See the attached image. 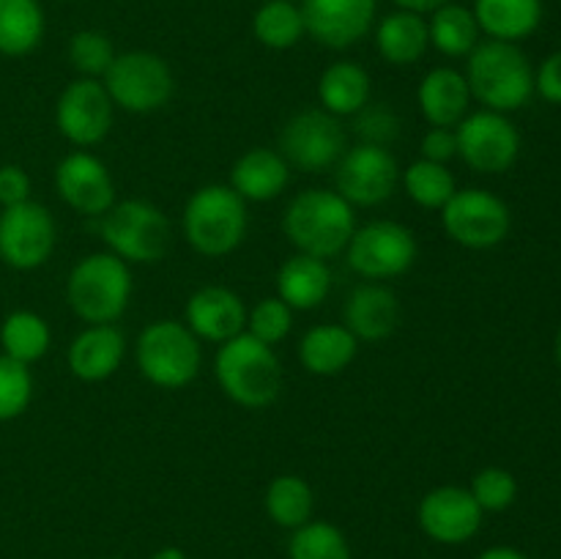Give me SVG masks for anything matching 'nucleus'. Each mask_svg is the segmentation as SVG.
Masks as SVG:
<instances>
[{
    "label": "nucleus",
    "mask_w": 561,
    "mask_h": 559,
    "mask_svg": "<svg viewBox=\"0 0 561 559\" xmlns=\"http://www.w3.org/2000/svg\"><path fill=\"white\" fill-rule=\"evenodd\" d=\"M427 36L431 47L444 58H469L471 49L480 44V25L469 5L444 3L433 14H427Z\"/></svg>",
    "instance_id": "c85d7f7f"
},
{
    "label": "nucleus",
    "mask_w": 561,
    "mask_h": 559,
    "mask_svg": "<svg viewBox=\"0 0 561 559\" xmlns=\"http://www.w3.org/2000/svg\"><path fill=\"white\" fill-rule=\"evenodd\" d=\"M44 38V11L38 0H0V55H31Z\"/></svg>",
    "instance_id": "c756f323"
},
{
    "label": "nucleus",
    "mask_w": 561,
    "mask_h": 559,
    "mask_svg": "<svg viewBox=\"0 0 561 559\" xmlns=\"http://www.w3.org/2000/svg\"><path fill=\"white\" fill-rule=\"evenodd\" d=\"M266 513L268 518L285 529H299L312 518L316 497H312L310 482L299 475H279L266 488Z\"/></svg>",
    "instance_id": "473e14b6"
},
{
    "label": "nucleus",
    "mask_w": 561,
    "mask_h": 559,
    "mask_svg": "<svg viewBox=\"0 0 561 559\" xmlns=\"http://www.w3.org/2000/svg\"><path fill=\"white\" fill-rule=\"evenodd\" d=\"M359 340L343 323H318L299 340V362L310 376H337L356 360Z\"/></svg>",
    "instance_id": "393cba45"
},
{
    "label": "nucleus",
    "mask_w": 561,
    "mask_h": 559,
    "mask_svg": "<svg viewBox=\"0 0 561 559\" xmlns=\"http://www.w3.org/2000/svg\"><path fill=\"white\" fill-rule=\"evenodd\" d=\"M416 104H420V113L427 126L455 129L466 118L471 104L466 75L453 66H436L422 77L420 88H416Z\"/></svg>",
    "instance_id": "5701e85b"
},
{
    "label": "nucleus",
    "mask_w": 561,
    "mask_h": 559,
    "mask_svg": "<svg viewBox=\"0 0 561 559\" xmlns=\"http://www.w3.org/2000/svg\"><path fill=\"white\" fill-rule=\"evenodd\" d=\"M400 184V168L392 151L373 142L345 148L334 164V192L354 208H373L387 203Z\"/></svg>",
    "instance_id": "f8f14e48"
},
{
    "label": "nucleus",
    "mask_w": 561,
    "mask_h": 559,
    "mask_svg": "<svg viewBox=\"0 0 561 559\" xmlns=\"http://www.w3.org/2000/svg\"><path fill=\"white\" fill-rule=\"evenodd\" d=\"M553 354H557V365L561 367V329L557 334V343H553Z\"/></svg>",
    "instance_id": "de8ad7c7"
},
{
    "label": "nucleus",
    "mask_w": 561,
    "mask_h": 559,
    "mask_svg": "<svg viewBox=\"0 0 561 559\" xmlns=\"http://www.w3.org/2000/svg\"><path fill=\"white\" fill-rule=\"evenodd\" d=\"M33 400L31 365L0 354V422L16 420L25 414Z\"/></svg>",
    "instance_id": "4c0bfd02"
},
{
    "label": "nucleus",
    "mask_w": 561,
    "mask_h": 559,
    "mask_svg": "<svg viewBox=\"0 0 561 559\" xmlns=\"http://www.w3.org/2000/svg\"><path fill=\"white\" fill-rule=\"evenodd\" d=\"M354 118L356 135L362 137V142H373V146L389 148V142H392L400 132L398 115H394L392 110L381 107V104H367V107H362Z\"/></svg>",
    "instance_id": "ea45409f"
},
{
    "label": "nucleus",
    "mask_w": 561,
    "mask_h": 559,
    "mask_svg": "<svg viewBox=\"0 0 561 559\" xmlns=\"http://www.w3.org/2000/svg\"><path fill=\"white\" fill-rule=\"evenodd\" d=\"M290 559H351L348 540L329 521H307L294 529L288 543Z\"/></svg>",
    "instance_id": "f704fd0d"
},
{
    "label": "nucleus",
    "mask_w": 561,
    "mask_h": 559,
    "mask_svg": "<svg viewBox=\"0 0 561 559\" xmlns=\"http://www.w3.org/2000/svg\"><path fill=\"white\" fill-rule=\"evenodd\" d=\"M463 75L471 99L485 110L507 115L535 96V69L518 44L485 38L469 53Z\"/></svg>",
    "instance_id": "f03ea898"
},
{
    "label": "nucleus",
    "mask_w": 561,
    "mask_h": 559,
    "mask_svg": "<svg viewBox=\"0 0 561 559\" xmlns=\"http://www.w3.org/2000/svg\"><path fill=\"white\" fill-rule=\"evenodd\" d=\"M135 362L140 376L153 387L184 389L203 367L201 340L184 321L157 318L137 334Z\"/></svg>",
    "instance_id": "423d86ee"
},
{
    "label": "nucleus",
    "mask_w": 561,
    "mask_h": 559,
    "mask_svg": "<svg viewBox=\"0 0 561 559\" xmlns=\"http://www.w3.org/2000/svg\"><path fill=\"white\" fill-rule=\"evenodd\" d=\"M277 296L290 307V310H316L332 290V269L321 258L294 252L285 258L283 266L277 269Z\"/></svg>",
    "instance_id": "b1692460"
},
{
    "label": "nucleus",
    "mask_w": 561,
    "mask_h": 559,
    "mask_svg": "<svg viewBox=\"0 0 561 559\" xmlns=\"http://www.w3.org/2000/svg\"><path fill=\"white\" fill-rule=\"evenodd\" d=\"M250 228L244 197L228 184H206L190 195L181 212L184 239L197 255L225 258L239 250Z\"/></svg>",
    "instance_id": "20e7f679"
},
{
    "label": "nucleus",
    "mask_w": 561,
    "mask_h": 559,
    "mask_svg": "<svg viewBox=\"0 0 561 559\" xmlns=\"http://www.w3.org/2000/svg\"><path fill=\"white\" fill-rule=\"evenodd\" d=\"M113 113L115 104L104 82L77 77L60 91L58 102H55V126L71 146L88 151L110 135Z\"/></svg>",
    "instance_id": "2eb2a0df"
},
{
    "label": "nucleus",
    "mask_w": 561,
    "mask_h": 559,
    "mask_svg": "<svg viewBox=\"0 0 561 559\" xmlns=\"http://www.w3.org/2000/svg\"><path fill=\"white\" fill-rule=\"evenodd\" d=\"M126 338L115 323H88L69 343L66 365L80 381L96 384L115 376L124 365Z\"/></svg>",
    "instance_id": "412c9836"
},
{
    "label": "nucleus",
    "mask_w": 561,
    "mask_h": 559,
    "mask_svg": "<svg viewBox=\"0 0 561 559\" xmlns=\"http://www.w3.org/2000/svg\"><path fill=\"white\" fill-rule=\"evenodd\" d=\"M477 559H526V557L510 546H496V548H488V551H482Z\"/></svg>",
    "instance_id": "a18cd8bd"
},
{
    "label": "nucleus",
    "mask_w": 561,
    "mask_h": 559,
    "mask_svg": "<svg viewBox=\"0 0 561 559\" xmlns=\"http://www.w3.org/2000/svg\"><path fill=\"white\" fill-rule=\"evenodd\" d=\"M370 75L354 60H334L318 77V107L337 118H354L362 107L370 104Z\"/></svg>",
    "instance_id": "a878e982"
},
{
    "label": "nucleus",
    "mask_w": 561,
    "mask_h": 559,
    "mask_svg": "<svg viewBox=\"0 0 561 559\" xmlns=\"http://www.w3.org/2000/svg\"><path fill=\"white\" fill-rule=\"evenodd\" d=\"M115 107L135 115L162 110L175 93V77L170 64L148 49H129L115 55L113 66L102 77Z\"/></svg>",
    "instance_id": "6e6552de"
},
{
    "label": "nucleus",
    "mask_w": 561,
    "mask_h": 559,
    "mask_svg": "<svg viewBox=\"0 0 561 559\" xmlns=\"http://www.w3.org/2000/svg\"><path fill=\"white\" fill-rule=\"evenodd\" d=\"M345 261L351 272L359 274L367 283L400 277L416 261V236L414 230L394 219H373L367 225H356L345 247Z\"/></svg>",
    "instance_id": "9d476101"
},
{
    "label": "nucleus",
    "mask_w": 561,
    "mask_h": 559,
    "mask_svg": "<svg viewBox=\"0 0 561 559\" xmlns=\"http://www.w3.org/2000/svg\"><path fill=\"white\" fill-rule=\"evenodd\" d=\"M294 329V310L279 296H266L257 305L247 307L244 332L266 345L283 343Z\"/></svg>",
    "instance_id": "e433bc0d"
},
{
    "label": "nucleus",
    "mask_w": 561,
    "mask_h": 559,
    "mask_svg": "<svg viewBox=\"0 0 561 559\" xmlns=\"http://www.w3.org/2000/svg\"><path fill=\"white\" fill-rule=\"evenodd\" d=\"M535 93H540L548 104H559L561 107V49L548 55L535 71Z\"/></svg>",
    "instance_id": "37998d69"
},
{
    "label": "nucleus",
    "mask_w": 561,
    "mask_h": 559,
    "mask_svg": "<svg viewBox=\"0 0 561 559\" xmlns=\"http://www.w3.org/2000/svg\"><path fill=\"white\" fill-rule=\"evenodd\" d=\"M343 323L359 343H381L398 329L400 301L389 285L362 283L343 305Z\"/></svg>",
    "instance_id": "aec40b11"
},
{
    "label": "nucleus",
    "mask_w": 561,
    "mask_h": 559,
    "mask_svg": "<svg viewBox=\"0 0 561 559\" xmlns=\"http://www.w3.org/2000/svg\"><path fill=\"white\" fill-rule=\"evenodd\" d=\"M376 49L392 66L420 64L431 49L427 16L403 9H394L392 14L381 16L376 25Z\"/></svg>",
    "instance_id": "bb28decb"
},
{
    "label": "nucleus",
    "mask_w": 561,
    "mask_h": 559,
    "mask_svg": "<svg viewBox=\"0 0 561 559\" xmlns=\"http://www.w3.org/2000/svg\"><path fill=\"white\" fill-rule=\"evenodd\" d=\"M400 184L411 203L427 212H442L449 197L455 195L458 184L447 164L431 162V159H416L409 168L400 170Z\"/></svg>",
    "instance_id": "72a5a7b5"
},
{
    "label": "nucleus",
    "mask_w": 561,
    "mask_h": 559,
    "mask_svg": "<svg viewBox=\"0 0 561 559\" xmlns=\"http://www.w3.org/2000/svg\"><path fill=\"white\" fill-rule=\"evenodd\" d=\"M392 3L403 11H414V14L427 16L436 9H442L444 3H449V0H392Z\"/></svg>",
    "instance_id": "c03bdc74"
},
{
    "label": "nucleus",
    "mask_w": 561,
    "mask_h": 559,
    "mask_svg": "<svg viewBox=\"0 0 561 559\" xmlns=\"http://www.w3.org/2000/svg\"><path fill=\"white\" fill-rule=\"evenodd\" d=\"M305 33L329 49L359 44L376 25L378 0H301Z\"/></svg>",
    "instance_id": "dca6fc26"
},
{
    "label": "nucleus",
    "mask_w": 561,
    "mask_h": 559,
    "mask_svg": "<svg viewBox=\"0 0 561 559\" xmlns=\"http://www.w3.org/2000/svg\"><path fill=\"white\" fill-rule=\"evenodd\" d=\"M480 33L493 42L518 44L529 38L542 22V0H474Z\"/></svg>",
    "instance_id": "cd10ccee"
},
{
    "label": "nucleus",
    "mask_w": 561,
    "mask_h": 559,
    "mask_svg": "<svg viewBox=\"0 0 561 559\" xmlns=\"http://www.w3.org/2000/svg\"><path fill=\"white\" fill-rule=\"evenodd\" d=\"M115 47L102 31H77L69 42V64L80 77L102 80L115 60Z\"/></svg>",
    "instance_id": "c9c22d12"
},
{
    "label": "nucleus",
    "mask_w": 561,
    "mask_h": 559,
    "mask_svg": "<svg viewBox=\"0 0 561 559\" xmlns=\"http://www.w3.org/2000/svg\"><path fill=\"white\" fill-rule=\"evenodd\" d=\"M458 157L482 175L507 173L520 153V135L513 121L496 110H477L455 126Z\"/></svg>",
    "instance_id": "ddd939ff"
},
{
    "label": "nucleus",
    "mask_w": 561,
    "mask_h": 559,
    "mask_svg": "<svg viewBox=\"0 0 561 559\" xmlns=\"http://www.w3.org/2000/svg\"><path fill=\"white\" fill-rule=\"evenodd\" d=\"M99 236L121 261L159 263L170 250V223L164 212L142 197L115 201L99 217Z\"/></svg>",
    "instance_id": "0eeeda50"
},
{
    "label": "nucleus",
    "mask_w": 561,
    "mask_h": 559,
    "mask_svg": "<svg viewBox=\"0 0 561 559\" xmlns=\"http://www.w3.org/2000/svg\"><path fill=\"white\" fill-rule=\"evenodd\" d=\"M442 228L455 244L466 250H491L510 236L513 214L499 195L469 186V190H455L447 206L442 208Z\"/></svg>",
    "instance_id": "9b49d317"
},
{
    "label": "nucleus",
    "mask_w": 561,
    "mask_h": 559,
    "mask_svg": "<svg viewBox=\"0 0 561 559\" xmlns=\"http://www.w3.org/2000/svg\"><path fill=\"white\" fill-rule=\"evenodd\" d=\"M31 201V175L20 164H0V206H20Z\"/></svg>",
    "instance_id": "79ce46f5"
},
{
    "label": "nucleus",
    "mask_w": 561,
    "mask_h": 559,
    "mask_svg": "<svg viewBox=\"0 0 561 559\" xmlns=\"http://www.w3.org/2000/svg\"><path fill=\"white\" fill-rule=\"evenodd\" d=\"M482 515L485 513L469 488L460 486L433 488L422 497L420 510H416L422 532L444 546H460L471 540L480 532Z\"/></svg>",
    "instance_id": "a211bd4d"
},
{
    "label": "nucleus",
    "mask_w": 561,
    "mask_h": 559,
    "mask_svg": "<svg viewBox=\"0 0 561 559\" xmlns=\"http://www.w3.org/2000/svg\"><path fill=\"white\" fill-rule=\"evenodd\" d=\"M354 230L356 208L334 190L312 186V190L299 192L285 206L283 233L288 236L296 252H305V255L321 258V261L343 255Z\"/></svg>",
    "instance_id": "f257e3e1"
},
{
    "label": "nucleus",
    "mask_w": 561,
    "mask_h": 559,
    "mask_svg": "<svg viewBox=\"0 0 561 559\" xmlns=\"http://www.w3.org/2000/svg\"><path fill=\"white\" fill-rule=\"evenodd\" d=\"M290 168L277 148H250L230 168L228 186L247 203H268L285 192Z\"/></svg>",
    "instance_id": "4be33fe9"
},
{
    "label": "nucleus",
    "mask_w": 561,
    "mask_h": 559,
    "mask_svg": "<svg viewBox=\"0 0 561 559\" xmlns=\"http://www.w3.org/2000/svg\"><path fill=\"white\" fill-rule=\"evenodd\" d=\"M219 389L241 409H266L283 392V365L274 345L241 332L225 340L214 356Z\"/></svg>",
    "instance_id": "7ed1b4c3"
},
{
    "label": "nucleus",
    "mask_w": 561,
    "mask_h": 559,
    "mask_svg": "<svg viewBox=\"0 0 561 559\" xmlns=\"http://www.w3.org/2000/svg\"><path fill=\"white\" fill-rule=\"evenodd\" d=\"M131 266L113 252H91L71 266L66 301L82 323H115L131 301Z\"/></svg>",
    "instance_id": "39448f33"
},
{
    "label": "nucleus",
    "mask_w": 561,
    "mask_h": 559,
    "mask_svg": "<svg viewBox=\"0 0 561 559\" xmlns=\"http://www.w3.org/2000/svg\"><path fill=\"white\" fill-rule=\"evenodd\" d=\"M184 323L201 343L222 345L225 340L244 332L247 305L225 285H203L186 299Z\"/></svg>",
    "instance_id": "6ab92c4d"
},
{
    "label": "nucleus",
    "mask_w": 561,
    "mask_h": 559,
    "mask_svg": "<svg viewBox=\"0 0 561 559\" xmlns=\"http://www.w3.org/2000/svg\"><path fill=\"white\" fill-rule=\"evenodd\" d=\"M469 491L482 507V513H502L518 497V480H515L513 471L502 469V466H485L471 477Z\"/></svg>",
    "instance_id": "58836bf2"
},
{
    "label": "nucleus",
    "mask_w": 561,
    "mask_h": 559,
    "mask_svg": "<svg viewBox=\"0 0 561 559\" xmlns=\"http://www.w3.org/2000/svg\"><path fill=\"white\" fill-rule=\"evenodd\" d=\"M151 559H186V554L181 551V548H175V546H168V548H159V551L153 554Z\"/></svg>",
    "instance_id": "49530a36"
},
{
    "label": "nucleus",
    "mask_w": 561,
    "mask_h": 559,
    "mask_svg": "<svg viewBox=\"0 0 561 559\" xmlns=\"http://www.w3.org/2000/svg\"><path fill=\"white\" fill-rule=\"evenodd\" d=\"M252 33H255L257 44H263L266 49L283 53V49L296 47L301 36H307L299 3H294V0H266L252 14Z\"/></svg>",
    "instance_id": "2f4dec72"
},
{
    "label": "nucleus",
    "mask_w": 561,
    "mask_h": 559,
    "mask_svg": "<svg viewBox=\"0 0 561 559\" xmlns=\"http://www.w3.org/2000/svg\"><path fill=\"white\" fill-rule=\"evenodd\" d=\"M55 192L77 214L102 217L115 203V181L107 164L91 151H71L55 168Z\"/></svg>",
    "instance_id": "f3484780"
},
{
    "label": "nucleus",
    "mask_w": 561,
    "mask_h": 559,
    "mask_svg": "<svg viewBox=\"0 0 561 559\" xmlns=\"http://www.w3.org/2000/svg\"><path fill=\"white\" fill-rule=\"evenodd\" d=\"M420 153L422 159H431V162L449 164V159L458 157V137H455V129H449V126H431L422 135Z\"/></svg>",
    "instance_id": "a19ab883"
},
{
    "label": "nucleus",
    "mask_w": 561,
    "mask_h": 559,
    "mask_svg": "<svg viewBox=\"0 0 561 559\" xmlns=\"http://www.w3.org/2000/svg\"><path fill=\"white\" fill-rule=\"evenodd\" d=\"M58 225L47 206L25 201L0 212V261L16 272H31L53 258Z\"/></svg>",
    "instance_id": "4468645a"
},
{
    "label": "nucleus",
    "mask_w": 561,
    "mask_h": 559,
    "mask_svg": "<svg viewBox=\"0 0 561 559\" xmlns=\"http://www.w3.org/2000/svg\"><path fill=\"white\" fill-rule=\"evenodd\" d=\"M294 3H299V0H294Z\"/></svg>",
    "instance_id": "09e8293b"
},
{
    "label": "nucleus",
    "mask_w": 561,
    "mask_h": 559,
    "mask_svg": "<svg viewBox=\"0 0 561 559\" xmlns=\"http://www.w3.org/2000/svg\"><path fill=\"white\" fill-rule=\"evenodd\" d=\"M345 148H348V132L343 118L327 113L323 107H307L290 115L277 140V151L283 153L288 168L301 173L334 170Z\"/></svg>",
    "instance_id": "1a4fd4ad"
},
{
    "label": "nucleus",
    "mask_w": 561,
    "mask_h": 559,
    "mask_svg": "<svg viewBox=\"0 0 561 559\" xmlns=\"http://www.w3.org/2000/svg\"><path fill=\"white\" fill-rule=\"evenodd\" d=\"M0 345H3L5 356L22 362V365H33L49 351L53 332L38 312L14 310L0 323Z\"/></svg>",
    "instance_id": "7c9ffc66"
}]
</instances>
